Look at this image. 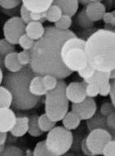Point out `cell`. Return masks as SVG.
<instances>
[{
  "mask_svg": "<svg viewBox=\"0 0 115 156\" xmlns=\"http://www.w3.org/2000/svg\"><path fill=\"white\" fill-rule=\"evenodd\" d=\"M76 36L71 30L60 31L54 26L46 27L44 36L35 41L30 50L31 69L37 75H52L58 79L64 80L69 77L73 72L63 63L61 48L66 40Z\"/></svg>",
  "mask_w": 115,
  "mask_h": 156,
  "instance_id": "obj_1",
  "label": "cell"
},
{
  "mask_svg": "<svg viewBox=\"0 0 115 156\" xmlns=\"http://www.w3.org/2000/svg\"><path fill=\"white\" fill-rule=\"evenodd\" d=\"M88 64L95 70L110 72L115 70V33L101 28L85 40Z\"/></svg>",
  "mask_w": 115,
  "mask_h": 156,
  "instance_id": "obj_2",
  "label": "cell"
},
{
  "mask_svg": "<svg viewBox=\"0 0 115 156\" xmlns=\"http://www.w3.org/2000/svg\"><path fill=\"white\" fill-rule=\"evenodd\" d=\"M36 75L29 66H26L17 72H8L4 76L3 86L12 93V106L15 109L27 111L41 104L42 96H33L29 90L31 80Z\"/></svg>",
  "mask_w": 115,
  "mask_h": 156,
  "instance_id": "obj_3",
  "label": "cell"
},
{
  "mask_svg": "<svg viewBox=\"0 0 115 156\" xmlns=\"http://www.w3.org/2000/svg\"><path fill=\"white\" fill-rule=\"evenodd\" d=\"M66 85L63 79H58L56 88L48 91L45 95V114L55 122L61 121L69 112V101L65 95Z\"/></svg>",
  "mask_w": 115,
  "mask_h": 156,
  "instance_id": "obj_4",
  "label": "cell"
},
{
  "mask_svg": "<svg viewBox=\"0 0 115 156\" xmlns=\"http://www.w3.org/2000/svg\"><path fill=\"white\" fill-rule=\"evenodd\" d=\"M85 40L77 36L66 40L61 48V59L64 65L72 72H77L88 65L85 50Z\"/></svg>",
  "mask_w": 115,
  "mask_h": 156,
  "instance_id": "obj_5",
  "label": "cell"
},
{
  "mask_svg": "<svg viewBox=\"0 0 115 156\" xmlns=\"http://www.w3.org/2000/svg\"><path fill=\"white\" fill-rule=\"evenodd\" d=\"M47 148L52 156L65 154L73 143V134L64 126H56L48 132L45 140Z\"/></svg>",
  "mask_w": 115,
  "mask_h": 156,
  "instance_id": "obj_6",
  "label": "cell"
},
{
  "mask_svg": "<svg viewBox=\"0 0 115 156\" xmlns=\"http://www.w3.org/2000/svg\"><path fill=\"white\" fill-rule=\"evenodd\" d=\"M114 139L112 133L105 129H95L90 131L85 142L92 155H101L106 142Z\"/></svg>",
  "mask_w": 115,
  "mask_h": 156,
  "instance_id": "obj_7",
  "label": "cell"
},
{
  "mask_svg": "<svg viewBox=\"0 0 115 156\" xmlns=\"http://www.w3.org/2000/svg\"><path fill=\"white\" fill-rule=\"evenodd\" d=\"M26 24L19 16H12L5 22L3 25V35L7 41L13 44H18L19 39L25 33Z\"/></svg>",
  "mask_w": 115,
  "mask_h": 156,
  "instance_id": "obj_8",
  "label": "cell"
},
{
  "mask_svg": "<svg viewBox=\"0 0 115 156\" xmlns=\"http://www.w3.org/2000/svg\"><path fill=\"white\" fill-rule=\"evenodd\" d=\"M71 110L78 115L81 121H86L96 113L97 111V105L94 98L86 97L82 102L72 104Z\"/></svg>",
  "mask_w": 115,
  "mask_h": 156,
  "instance_id": "obj_9",
  "label": "cell"
},
{
  "mask_svg": "<svg viewBox=\"0 0 115 156\" xmlns=\"http://www.w3.org/2000/svg\"><path fill=\"white\" fill-rule=\"evenodd\" d=\"M87 83L85 81L72 82L65 87V95L67 99L72 104L82 102L86 96L85 87Z\"/></svg>",
  "mask_w": 115,
  "mask_h": 156,
  "instance_id": "obj_10",
  "label": "cell"
},
{
  "mask_svg": "<svg viewBox=\"0 0 115 156\" xmlns=\"http://www.w3.org/2000/svg\"><path fill=\"white\" fill-rule=\"evenodd\" d=\"M17 116L11 108H0V132L10 133L14 127Z\"/></svg>",
  "mask_w": 115,
  "mask_h": 156,
  "instance_id": "obj_11",
  "label": "cell"
},
{
  "mask_svg": "<svg viewBox=\"0 0 115 156\" xmlns=\"http://www.w3.org/2000/svg\"><path fill=\"white\" fill-rule=\"evenodd\" d=\"M85 8L87 16L93 23L101 20L104 14L106 12V7L100 1L90 2L85 5Z\"/></svg>",
  "mask_w": 115,
  "mask_h": 156,
  "instance_id": "obj_12",
  "label": "cell"
},
{
  "mask_svg": "<svg viewBox=\"0 0 115 156\" xmlns=\"http://www.w3.org/2000/svg\"><path fill=\"white\" fill-rule=\"evenodd\" d=\"M53 0H22V5L31 12H45L52 5Z\"/></svg>",
  "mask_w": 115,
  "mask_h": 156,
  "instance_id": "obj_13",
  "label": "cell"
},
{
  "mask_svg": "<svg viewBox=\"0 0 115 156\" xmlns=\"http://www.w3.org/2000/svg\"><path fill=\"white\" fill-rule=\"evenodd\" d=\"M78 0H53L52 5H56L62 10L63 14L74 16L79 9Z\"/></svg>",
  "mask_w": 115,
  "mask_h": 156,
  "instance_id": "obj_14",
  "label": "cell"
},
{
  "mask_svg": "<svg viewBox=\"0 0 115 156\" xmlns=\"http://www.w3.org/2000/svg\"><path fill=\"white\" fill-rule=\"evenodd\" d=\"M45 33V27L43 23L36 21H32L28 24H26L25 34L28 35L33 41H37L44 36Z\"/></svg>",
  "mask_w": 115,
  "mask_h": 156,
  "instance_id": "obj_15",
  "label": "cell"
},
{
  "mask_svg": "<svg viewBox=\"0 0 115 156\" xmlns=\"http://www.w3.org/2000/svg\"><path fill=\"white\" fill-rule=\"evenodd\" d=\"M28 121H29L28 117L26 116L17 117L14 127L10 131L11 134L15 137H23L28 131Z\"/></svg>",
  "mask_w": 115,
  "mask_h": 156,
  "instance_id": "obj_16",
  "label": "cell"
},
{
  "mask_svg": "<svg viewBox=\"0 0 115 156\" xmlns=\"http://www.w3.org/2000/svg\"><path fill=\"white\" fill-rule=\"evenodd\" d=\"M86 125H87L88 129L90 131L95 129H105L110 132L106 125V117H104L103 115H101L99 112H97V111L92 117L86 120Z\"/></svg>",
  "mask_w": 115,
  "mask_h": 156,
  "instance_id": "obj_17",
  "label": "cell"
},
{
  "mask_svg": "<svg viewBox=\"0 0 115 156\" xmlns=\"http://www.w3.org/2000/svg\"><path fill=\"white\" fill-rule=\"evenodd\" d=\"M42 75H36L32 79L29 84V90L33 96H44L48 91L44 88L43 81H42Z\"/></svg>",
  "mask_w": 115,
  "mask_h": 156,
  "instance_id": "obj_18",
  "label": "cell"
},
{
  "mask_svg": "<svg viewBox=\"0 0 115 156\" xmlns=\"http://www.w3.org/2000/svg\"><path fill=\"white\" fill-rule=\"evenodd\" d=\"M4 67L9 72H17L22 70L23 66L19 63L17 58V52H12L4 57Z\"/></svg>",
  "mask_w": 115,
  "mask_h": 156,
  "instance_id": "obj_19",
  "label": "cell"
},
{
  "mask_svg": "<svg viewBox=\"0 0 115 156\" xmlns=\"http://www.w3.org/2000/svg\"><path fill=\"white\" fill-rule=\"evenodd\" d=\"M61 121L63 126L69 130H74L77 129L81 122V120L78 117V115L72 110L67 112L65 117Z\"/></svg>",
  "mask_w": 115,
  "mask_h": 156,
  "instance_id": "obj_20",
  "label": "cell"
},
{
  "mask_svg": "<svg viewBox=\"0 0 115 156\" xmlns=\"http://www.w3.org/2000/svg\"><path fill=\"white\" fill-rule=\"evenodd\" d=\"M110 81V72H104V71H98L96 70L94 75L92 78L85 81L86 83H95L98 87H101L104 84L107 83Z\"/></svg>",
  "mask_w": 115,
  "mask_h": 156,
  "instance_id": "obj_21",
  "label": "cell"
},
{
  "mask_svg": "<svg viewBox=\"0 0 115 156\" xmlns=\"http://www.w3.org/2000/svg\"><path fill=\"white\" fill-rule=\"evenodd\" d=\"M37 122H38V126H39V129H41L43 133H48L52 129L54 128L56 125V122L50 120L49 117H47L45 113L40 115L39 117L38 116Z\"/></svg>",
  "mask_w": 115,
  "mask_h": 156,
  "instance_id": "obj_22",
  "label": "cell"
},
{
  "mask_svg": "<svg viewBox=\"0 0 115 156\" xmlns=\"http://www.w3.org/2000/svg\"><path fill=\"white\" fill-rule=\"evenodd\" d=\"M12 105V95L5 86L0 85V108H11Z\"/></svg>",
  "mask_w": 115,
  "mask_h": 156,
  "instance_id": "obj_23",
  "label": "cell"
},
{
  "mask_svg": "<svg viewBox=\"0 0 115 156\" xmlns=\"http://www.w3.org/2000/svg\"><path fill=\"white\" fill-rule=\"evenodd\" d=\"M76 23H78V25L81 28H84V29H91L94 26V23L89 18L86 14L85 7L77 15Z\"/></svg>",
  "mask_w": 115,
  "mask_h": 156,
  "instance_id": "obj_24",
  "label": "cell"
},
{
  "mask_svg": "<svg viewBox=\"0 0 115 156\" xmlns=\"http://www.w3.org/2000/svg\"><path fill=\"white\" fill-rule=\"evenodd\" d=\"M28 118H29V121H28V133L32 137H40L44 133L42 132V130L39 129V126H38V122H37L38 116L37 115H32V116H31Z\"/></svg>",
  "mask_w": 115,
  "mask_h": 156,
  "instance_id": "obj_25",
  "label": "cell"
},
{
  "mask_svg": "<svg viewBox=\"0 0 115 156\" xmlns=\"http://www.w3.org/2000/svg\"><path fill=\"white\" fill-rule=\"evenodd\" d=\"M63 16L62 10L56 5H52L46 12V20L55 23Z\"/></svg>",
  "mask_w": 115,
  "mask_h": 156,
  "instance_id": "obj_26",
  "label": "cell"
},
{
  "mask_svg": "<svg viewBox=\"0 0 115 156\" xmlns=\"http://www.w3.org/2000/svg\"><path fill=\"white\" fill-rule=\"evenodd\" d=\"M72 23H73L72 17L68 15L63 14L62 16L60 17V19L54 23V27L57 28L58 30L67 31L69 30V28L72 26Z\"/></svg>",
  "mask_w": 115,
  "mask_h": 156,
  "instance_id": "obj_27",
  "label": "cell"
},
{
  "mask_svg": "<svg viewBox=\"0 0 115 156\" xmlns=\"http://www.w3.org/2000/svg\"><path fill=\"white\" fill-rule=\"evenodd\" d=\"M42 76H43L42 77L43 84H44V88L46 89L47 91H52L56 88L58 83L57 78L52 75H44Z\"/></svg>",
  "mask_w": 115,
  "mask_h": 156,
  "instance_id": "obj_28",
  "label": "cell"
},
{
  "mask_svg": "<svg viewBox=\"0 0 115 156\" xmlns=\"http://www.w3.org/2000/svg\"><path fill=\"white\" fill-rule=\"evenodd\" d=\"M33 155L34 156H52L49 151L47 148L45 140L40 141L36 145V147L33 151Z\"/></svg>",
  "mask_w": 115,
  "mask_h": 156,
  "instance_id": "obj_29",
  "label": "cell"
},
{
  "mask_svg": "<svg viewBox=\"0 0 115 156\" xmlns=\"http://www.w3.org/2000/svg\"><path fill=\"white\" fill-rule=\"evenodd\" d=\"M15 51V45L3 38L0 39V54L5 57L10 53Z\"/></svg>",
  "mask_w": 115,
  "mask_h": 156,
  "instance_id": "obj_30",
  "label": "cell"
},
{
  "mask_svg": "<svg viewBox=\"0 0 115 156\" xmlns=\"http://www.w3.org/2000/svg\"><path fill=\"white\" fill-rule=\"evenodd\" d=\"M34 44L35 41L31 39L28 35H26L25 33L21 36L18 41V44L23 50H29V51L32 49Z\"/></svg>",
  "mask_w": 115,
  "mask_h": 156,
  "instance_id": "obj_31",
  "label": "cell"
},
{
  "mask_svg": "<svg viewBox=\"0 0 115 156\" xmlns=\"http://www.w3.org/2000/svg\"><path fill=\"white\" fill-rule=\"evenodd\" d=\"M23 151L15 146L13 145H8V146H5V148L3 151L1 153L0 155H23Z\"/></svg>",
  "mask_w": 115,
  "mask_h": 156,
  "instance_id": "obj_32",
  "label": "cell"
},
{
  "mask_svg": "<svg viewBox=\"0 0 115 156\" xmlns=\"http://www.w3.org/2000/svg\"><path fill=\"white\" fill-rule=\"evenodd\" d=\"M96 70L90 66L89 64H88L85 67H84L83 69L80 70L79 71H77L79 76L83 79V81H86L88 79H90V78L93 77V75H94V73Z\"/></svg>",
  "mask_w": 115,
  "mask_h": 156,
  "instance_id": "obj_33",
  "label": "cell"
},
{
  "mask_svg": "<svg viewBox=\"0 0 115 156\" xmlns=\"http://www.w3.org/2000/svg\"><path fill=\"white\" fill-rule=\"evenodd\" d=\"M22 0H0V7L4 10H12L17 8L21 5Z\"/></svg>",
  "mask_w": 115,
  "mask_h": 156,
  "instance_id": "obj_34",
  "label": "cell"
},
{
  "mask_svg": "<svg viewBox=\"0 0 115 156\" xmlns=\"http://www.w3.org/2000/svg\"><path fill=\"white\" fill-rule=\"evenodd\" d=\"M17 58L22 66H29L31 62V52L29 50H23L19 53H17Z\"/></svg>",
  "mask_w": 115,
  "mask_h": 156,
  "instance_id": "obj_35",
  "label": "cell"
},
{
  "mask_svg": "<svg viewBox=\"0 0 115 156\" xmlns=\"http://www.w3.org/2000/svg\"><path fill=\"white\" fill-rule=\"evenodd\" d=\"M102 155L104 156H114L115 155V142L114 139H111L106 142L102 150Z\"/></svg>",
  "mask_w": 115,
  "mask_h": 156,
  "instance_id": "obj_36",
  "label": "cell"
},
{
  "mask_svg": "<svg viewBox=\"0 0 115 156\" xmlns=\"http://www.w3.org/2000/svg\"><path fill=\"white\" fill-rule=\"evenodd\" d=\"M85 94L87 97H97L99 95V87L95 83H87L85 87Z\"/></svg>",
  "mask_w": 115,
  "mask_h": 156,
  "instance_id": "obj_37",
  "label": "cell"
},
{
  "mask_svg": "<svg viewBox=\"0 0 115 156\" xmlns=\"http://www.w3.org/2000/svg\"><path fill=\"white\" fill-rule=\"evenodd\" d=\"M115 112V106L111 102H106L101 106L99 112L101 115H103L104 117H107L108 115Z\"/></svg>",
  "mask_w": 115,
  "mask_h": 156,
  "instance_id": "obj_38",
  "label": "cell"
},
{
  "mask_svg": "<svg viewBox=\"0 0 115 156\" xmlns=\"http://www.w3.org/2000/svg\"><path fill=\"white\" fill-rule=\"evenodd\" d=\"M19 17L25 24H28V23L32 22L30 17V12L23 5H21L20 8H19Z\"/></svg>",
  "mask_w": 115,
  "mask_h": 156,
  "instance_id": "obj_39",
  "label": "cell"
},
{
  "mask_svg": "<svg viewBox=\"0 0 115 156\" xmlns=\"http://www.w3.org/2000/svg\"><path fill=\"white\" fill-rule=\"evenodd\" d=\"M101 20H103L105 24H111L112 26L115 27V12L112 11V12H106L104 14L103 17Z\"/></svg>",
  "mask_w": 115,
  "mask_h": 156,
  "instance_id": "obj_40",
  "label": "cell"
},
{
  "mask_svg": "<svg viewBox=\"0 0 115 156\" xmlns=\"http://www.w3.org/2000/svg\"><path fill=\"white\" fill-rule=\"evenodd\" d=\"M106 125L109 129L110 130L113 136L114 137L115 130V112H113L106 117Z\"/></svg>",
  "mask_w": 115,
  "mask_h": 156,
  "instance_id": "obj_41",
  "label": "cell"
},
{
  "mask_svg": "<svg viewBox=\"0 0 115 156\" xmlns=\"http://www.w3.org/2000/svg\"><path fill=\"white\" fill-rule=\"evenodd\" d=\"M30 17L32 21H36V22H39V23H44L46 20V12H39V13H36V12H30Z\"/></svg>",
  "mask_w": 115,
  "mask_h": 156,
  "instance_id": "obj_42",
  "label": "cell"
},
{
  "mask_svg": "<svg viewBox=\"0 0 115 156\" xmlns=\"http://www.w3.org/2000/svg\"><path fill=\"white\" fill-rule=\"evenodd\" d=\"M111 88V82L110 81L107 83L104 84L102 86L99 87V95L101 96H109L110 91Z\"/></svg>",
  "mask_w": 115,
  "mask_h": 156,
  "instance_id": "obj_43",
  "label": "cell"
},
{
  "mask_svg": "<svg viewBox=\"0 0 115 156\" xmlns=\"http://www.w3.org/2000/svg\"><path fill=\"white\" fill-rule=\"evenodd\" d=\"M111 82V88L110 91V93H109V96H110V101L111 103L113 104L115 106V83H114V79L113 80H110Z\"/></svg>",
  "mask_w": 115,
  "mask_h": 156,
  "instance_id": "obj_44",
  "label": "cell"
},
{
  "mask_svg": "<svg viewBox=\"0 0 115 156\" xmlns=\"http://www.w3.org/2000/svg\"><path fill=\"white\" fill-rule=\"evenodd\" d=\"M81 151L83 152V154H85V155H90L92 156L90 151H89L87 147V145H86V142H85V139L82 140V142H81Z\"/></svg>",
  "mask_w": 115,
  "mask_h": 156,
  "instance_id": "obj_45",
  "label": "cell"
},
{
  "mask_svg": "<svg viewBox=\"0 0 115 156\" xmlns=\"http://www.w3.org/2000/svg\"><path fill=\"white\" fill-rule=\"evenodd\" d=\"M7 139V133L0 132V146H2V145H6Z\"/></svg>",
  "mask_w": 115,
  "mask_h": 156,
  "instance_id": "obj_46",
  "label": "cell"
},
{
  "mask_svg": "<svg viewBox=\"0 0 115 156\" xmlns=\"http://www.w3.org/2000/svg\"><path fill=\"white\" fill-rule=\"evenodd\" d=\"M78 1L79 3H81V4L85 6V5H87L88 3H90L91 2H95V1H100V2H101L103 0H78Z\"/></svg>",
  "mask_w": 115,
  "mask_h": 156,
  "instance_id": "obj_47",
  "label": "cell"
},
{
  "mask_svg": "<svg viewBox=\"0 0 115 156\" xmlns=\"http://www.w3.org/2000/svg\"><path fill=\"white\" fill-rule=\"evenodd\" d=\"M0 68H2V70H4V57L0 54Z\"/></svg>",
  "mask_w": 115,
  "mask_h": 156,
  "instance_id": "obj_48",
  "label": "cell"
},
{
  "mask_svg": "<svg viewBox=\"0 0 115 156\" xmlns=\"http://www.w3.org/2000/svg\"><path fill=\"white\" fill-rule=\"evenodd\" d=\"M3 78H4V75H3V70H2V68H0V85L2 83Z\"/></svg>",
  "mask_w": 115,
  "mask_h": 156,
  "instance_id": "obj_49",
  "label": "cell"
},
{
  "mask_svg": "<svg viewBox=\"0 0 115 156\" xmlns=\"http://www.w3.org/2000/svg\"><path fill=\"white\" fill-rule=\"evenodd\" d=\"M110 80H113L115 79V70H111L110 72Z\"/></svg>",
  "mask_w": 115,
  "mask_h": 156,
  "instance_id": "obj_50",
  "label": "cell"
},
{
  "mask_svg": "<svg viewBox=\"0 0 115 156\" xmlns=\"http://www.w3.org/2000/svg\"><path fill=\"white\" fill-rule=\"evenodd\" d=\"M5 146H6V145H2V146H0V154H1V153H2V151H3V150H4L5 148Z\"/></svg>",
  "mask_w": 115,
  "mask_h": 156,
  "instance_id": "obj_51",
  "label": "cell"
}]
</instances>
